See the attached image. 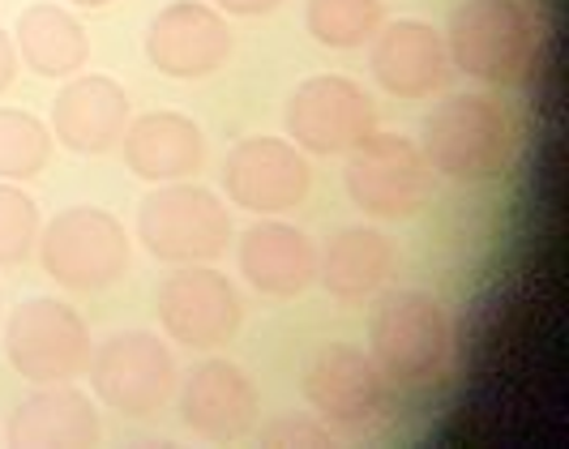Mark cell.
Wrapping results in <instances>:
<instances>
[{"label": "cell", "instance_id": "cell-1", "mask_svg": "<svg viewBox=\"0 0 569 449\" xmlns=\"http://www.w3.org/2000/svg\"><path fill=\"white\" fill-rule=\"evenodd\" d=\"M450 60L488 86H522L536 73L540 27L522 0H462L450 13Z\"/></svg>", "mask_w": 569, "mask_h": 449}, {"label": "cell", "instance_id": "cell-2", "mask_svg": "<svg viewBox=\"0 0 569 449\" xmlns=\"http://www.w3.org/2000/svg\"><path fill=\"white\" fill-rule=\"evenodd\" d=\"M513 124L501 103L485 94H455L425 120V159L458 184H485L510 168Z\"/></svg>", "mask_w": 569, "mask_h": 449}, {"label": "cell", "instance_id": "cell-3", "mask_svg": "<svg viewBox=\"0 0 569 449\" xmlns=\"http://www.w3.org/2000/svg\"><path fill=\"white\" fill-rule=\"evenodd\" d=\"M369 342L390 386H428L450 360V317L428 291H390L372 312Z\"/></svg>", "mask_w": 569, "mask_h": 449}, {"label": "cell", "instance_id": "cell-4", "mask_svg": "<svg viewBox=\"0 0 569 449\" xmlns=\"http://www.w3.org/2000/svg\"><path fill=\"white\" fill-rule=\"evenodd\" d=\"M138 240L146 253L171 266L214 261L231 240L228 206L201 184H163L138 210Z\"/></svg>", "mask_w": 569, "mask_h": 449}, {"label": "cell", "instance_id": "cell-5", "mask_svg": "<svg viewBox=\"0 0 569 449\" xmlns=\"http://www.w3.org/2000/svg\"><path fill=\"white\" fill-rule=\"evenodd\" d=\"M43 270L69 291H103L129 270L124 223L99 206H73L39 236Z\"/></svg>", "mask_w": 569, "mask_h": 449}, {"label": "cell", "instance_id": "cell-6", "mask_svg": "<svg viewBox=\"0 0 569 449\" xmlns=\"http://www.w3.org/2000/svg\"><path fill=\"white\" fill-rule=\"evenodd\" d=\"M4 360L34 386L73 381L90 365V330L82 312L57 296H34L18 305L4 326Z\"/></svg>", "mask_w": 569, "mask_h": 449}, {"label": "cell", "instance_id": "cell-7", "mask_svg": "<svg viewBox=\"0 0 569 449\" xmlns=\"http://www.w3.org/2000/svg\"><path fill=\"white\" fill-rule=\"evenodd\" d=\"M347 197L377 219H411L432 189V168L425 150L399 133H372L351 150L342 171Z\"/></svg>", "mask_w": 569, "mask_h": 449}, {"label": "cell", "instance_id": "cell-8", "mask_svg": "<svg viewBox=\"0 0 569 449\" xmlns=\"http://www.w3.org/2000/svg\"><path fill=\"white\" fill-rule=\"evenodd\" d=\"M283 124L300 150L351 154L356 146H365L377 133V108L360 82L326 73V78H309L291 90Z\"/></svg>", "mask_w": 569, "mask_h": 449}, {"label": "cell", "instance_id": "cell-9", "mask_svg": "<svg viewBox=\"0 0 569 449\" xmlns=\"http://www.w3.org/2000/svg\"><path fill=\"white\" fill-rule=\"evenodd\" d=\"M90 386H94V393L112 411L146 420L176 390V360H171L168 347L159 342V335L124 330V335H112L94 351Z\"/></svg>", "mask_w": 569, "mask_h": 449}, {"label": "cell", "instance_id": "cell-10", "mask_svg": "<svg viewBox=\"0 0 569 449\" xmlns=\"http://www.w3.org/2000/svg\"><path fill=\"white\" fill-rule=\"evenodd\" d=\"M305 393L339 432H369L390 411V377L356 347H326L305 372Z\"/></svg>", "mask_w": 569, "mask_h": 449}, {"label": "cell", "instance_id": "cell-11", "mask_svg": "<svg viewBox=\"0 0 569 449\" xmlns=\"http://www.w3.org/2000/svg\"><path fill=\"white\" fill-rule=\"evenodd\" d=\"M154 309H159L163 330L176 342H184L189 351H210V347L228 342L244 321L240 291L231 287L228 275L206 270V266H184V270L168 275Z\"/></svg>", "mask_w": 569, "mask_h": 449}, {"label": "cell", "instance_id": "cell-12", "mask_svg": "<svg viewBox=\"0 0 569 449\" xmlns=\"http://www.w3.org/2000/svg\"><path fill=\"white\" fill-rule=\"evenodd\" d=\"M223 184L236 206L253 214H283L309 197L313 168L291 141L244 138L240 146H231L228 163H223Z\"/></svg>", "mask_w": 569, "mask_h": 449}, {"label": "cell", "instance_id": "cell-13", "mask_svg": "<svg viewBox=\"0 0 569 449\" xmlns=\"http://www.w3.org/2000/svg\"><path fill=\"white\" fill-rule=\"evenodd\" d=\"M146 57L163 78L198 82L231 57V30L210 4L176 0L146 30Z\"/></svg>", "mask_w": 569, "mask_h": 449}, {"label": "cell", "instance_id": "cell-14", "mask_svg": "<svg viewBox=\"0 0 569 449\" xmlns=\"http://www.w3.org/2000/svg\"><path fill=\"white\" fill-rule=\"evenodd\" d=\"M180 416L206 441H236L257 420L253 377L231 360H206L193 368L180 393Z\"/></svg>", "mask_w": 569, "mask_h": 449}, {"label": "cell", "instance_id": "cell-15", "mask_svg": "<svg viewBox=\"0 0 569 449\" xmlns=\"http://www.w3.org/2000/svg\"><path fill=\"white\" fill-rule=\"evenodd\" d=\"M369 69L390 94L428 99L450 78V52H446V39L428 22L402 18V22H390L386 30H377Z\"/></svg>", "mask_w": 569, "mask_h": 449}, {"label": "cell", "instance_id": "cell-16", "mask_svg": "<svg viewBox=\"0 0 569 449\" xmlns=\"http://www.w3.org/2000/svg\"><path fill=\"white\" fill-rule=\"evenodd\" d=\"M124 124H129V94L103 73L69 82L52 103V138L73 154H108L124 138Z\"/></svg>", "mask_w": 569, "mask_h": 449}, {"label": "cell", "instance_id": "cell-17", "mask_svg": "<svg viewBox=\"0 0 569 449\" xmlns=\"http://www.w3.org/2000/svg\"><path fill=\"white\" fill-rule=\"evenodd\" d=\"M4 437L18 449H82L99 441V416L82 390L57 381L13 407Z\"/></svg>", "mask_w": 569, "mask_h": 449}, {"label": "cell", "instance_id": "cell-18", "mask_svg": "<svg viewBox=\"0 0 569 449\" xmlns=\"http://www.w3.org/2000/svg\"><path fill=\"white\" fill-rule=\"evenodd\" d=\"M240 275L266 296H300L317 279V245L291 223H253L240 240Z\"/></svg>", "mask_w": 569, "mask_h": 449}, {"label": "cell", "instance_id": "cell-19", "mask_svg": "<svg viewBox=\"0 0 569 449\" xmlns=\"http://www.w3.org/2000/svg\"><path fill=\"white\" fill-rule=\"evenodd\" d=\"M124 163L138 180L150 184H176L201 171L206 163V138L201 129L180 112H150L129 124L124 133Z\"/></svg>", "mask_w": 569, "mask_h": 449}, {"label": "cell", "instance_id": "cell-20", "mask_svg": "<svg viewBox=\"0 0 569 449\" xmlns=\"http://www.w3.org/2000/svg\"><path fill=\"white\" fill-rule=\"evenodd\" d=\"M395 270V245L377 227H342L317 253V279L342 305H360Z\"/></svg>", "mask_w": 569, "mask_h": 449}, {"label": "cell", "instance_id": "cell-21", "mask_svg": "<svg viewBox=\"0 0 569 449\" xmlns=\"http://www.w3.org/2000/svg\"><path fill=\"white\" fill-rule=\"evenodd\" d=\"M18 52L39 78H73L90 57V39L69 9L30 4L18 18Z\"/></svg>", "mask_w": 569, "mask_h": 449}, {"label": "cell", "instance_id": "cell-22", "mask_svg": "<svg viewBox=\"0 0 569 449\" xmlns=\"http://www.w3.org/2000/svg\"><path fill=\"white\" fill-rule=\"evenodd\" d=\"M386 22V4L381 0H309L305 9V27L321 48H360L372 39Z\"/></svg>", "mask_w": 569, "mask_h": 449}, {"label": "cell", "instance_id": "cell-23", "mask_svg": "<svg viewBox=\"0 0 569 449\" xmlns=\"http://www.w3.org/2000/svg\"><path fill=\"white\" fill-rule=\"evenodd\" d=\"M52 129L30 112L0 108V180H30L48 168Z\"/></svg>", "mask_w": 569, "mask_h": 449}, {"label": "cell", "instance_id": "cell-24", "mask_svg": "<svg viewBox=\"0 0 569 449\" xmlns=\"http://www.w3.org/2000/svg\"><path fill=\"white\" fill-rule=\"evenodd\" d=\"M39 240V206L18 184H0V266H22Z\"/></svg>", "mask_w": 569, "mask_h": 449}, {"label": "cell", "instance_id": "cell-25", "mask_svg": "<svg viewBox=\"0 0 569 449\" xmlns=\"http://www.w3.org/2000/svg\"><path fill=\"white\" fill-rule=\"evenodd\" d=\"M266 446H326L330 432L313 420H274L261 432Z\"/></svg>", "mask_w": 569, "mask_h": 449}, {"label": "cell", "instance_id": "cell-26", "mask_svg": "<svg viewBox=\"0 0 569 449\" xmlns=\"http://www.w3.org/2000/svg\"><path fill=\"white\" fill-rule=\"evenodd\" d=\"M13 73H18V48H13V39L0 30V90H9Z\"/></svg>", "mask_w": 569, "mask_h": 449}, {"label": "cell", "instance_id": "cell-27", "mask_svg": "<svg viewBox=\"0 0 569 449\" xmlns=\"http://www.w3.org/2000/svg\"><path fill=\"white\" fill-rule=\"evenodd\" d=\"M214 4L228 9V13H240V18H257V13L279 9V0H214Z\"/></svg>", "mask_w": 569, "mask_h": 449}, {"label": "cell", "instance_id": "cell-28", "mask_svg": "<svg viewBox=\"0 0 569 449\" xmlns=\"http://www.w3.org/2000/svg\"><path fill=\"white\" fill-rule=\"evenodd\" d=\"M73 4H82V9H103V4H112V0H73Z\"/></svg>", "mask_w": 569, "mask_h": 449}]
</instances>
